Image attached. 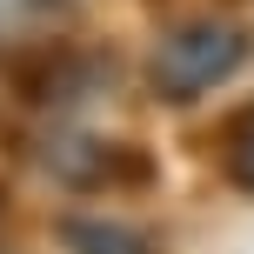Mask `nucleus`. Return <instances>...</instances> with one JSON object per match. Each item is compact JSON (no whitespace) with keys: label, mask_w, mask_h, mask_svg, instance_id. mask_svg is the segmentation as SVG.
<instances>
[{"label":"nucleus","mask_w":254,"mask_h":254,"mask_svg":"<svg viewBox=\"0 0 254 254\" xmlns=\"http://www.w3.org/2000/svg\"><path fill=\"white\" fill-rule=\"evenodd\" d=\"M40 161L61 188H154V154L101 134H61Z\"/></svg>","instance_id":"f03ea898"},{"label":"nucleus","mask_w":254,"mask_h":254,"mask_svg":"<svg viewBox=\"0 0 254 254\" xmlns=\"http://www.w3.org/2000/svg\"><path fill=\"white\" fill-rule=\"evenodd\" d=\"M61 13H67V0H0V47L40 40Z\"/></svg>","instance_id":"20e7f679"},{"label":"nucleus","mask_w":254,"mask_h":254,"mask_svg":"<svg viewBox=\"0 0 254 254\" xmlns=\"http://www.w3.org/2000/svg\"><path fill=\"white\" fill-rule=\"evenodd\" d=\"M228 174H234V188H248V194H254V107L234 121V140H228Z\"/></svg>","instance_id":"39448f33"},{"label":"nucleus","mask_w":254,"mask_h":254,"mask_svg":"<svg viewBox=\"0 0 254 254\" xmlns=\"http://www.w3.org/2000/svg\"><path fill=\"white\" fill-rule=\"evenodd\" d=\"M248 27L241 20H174L147 54V87L167 107H194L201 94H214L228 74H241L248 61Z\"/></svg>","instance_id":"f257e3e1"},{"label":"nucleus","mask_w":254,"mask_h":254,"mask_svg":"<svg viewBox=\"0 0 254 254\" xmlns=\"http://www.w3.org/2000/svg\"><path fill=\"white\" fill-rule=\"evenodd\" d=\"M61 248L67 254H167V241L154 228L107 221V214H67L61 221Z\"/></svg>","instance_id":"7ed1b4c3"}]
</instances>
